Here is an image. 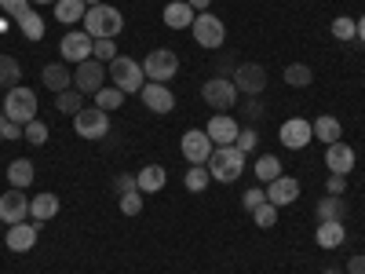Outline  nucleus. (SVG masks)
I'll return each mask as SVG.
<instances>
[{"instance_id":"obj_1","label":"nucleus","mask_w":365,"mask_h":274,"mask_svg":"<svg viewBox=\"0 0 365 274\" xmlns=\"http://www.w3.org/2000/svg\"><path fill=\"white\" fill-rule=\"evenodd\" d=\"M120 29H125V15L113 4H96V8L84 11V34L91 41H113Z\"/></svg>"},{"instance_id":"obj_27","label":"nucleus","mask_w":365,"mask_h":274,"mask_svg":"<svg viewBox=\"0 0 365 274\" xmlns=\"http://www.w3.org/2000/svg\"><path fill=\"white\" fill-rule=\"evenodd\" d=\"M34 161H29V158H15L11 165H8V183H11V187L15 191H26L29 187V183H34Z\"/></svg>"},{"instance_id":"obj_36","label":"nucleus","mask_w":365,"mask_h":274,"mask_svg":"<svg viewBox=\"0 0 365 274\" xmlns=\"http://www.w3.org/2000/svg\"><path fill=\"white\" fill-rule=\"evenodd\" d=\"M22 139H26V143H34V146H44V143H48V125L34 117L29 125H22Z\"/></svg>"},{"instance_id":"obj_16","label":"nucleus","mask_w":365,"mask_h":274,"mask_svg":"<svg viewBox=\"0 0 365 274\" xmlns=\"http://www.w3.org/2000/svg\"><path fill=\"white\" fill-rule=\"evenodd\" d=\"M296 198H299V179L278 176V179L267 183V201H270L274 208H285V205H292Z\"/></svg>"},{"instance_id":"obj_51","label":"nucleus","mask_w":365,"mask_h":274,"mask_svg":"<svg viewBox=\"0 0 365 274\" xmlns=\"http://www.w3.org/2000/svg\"><path fill=\"white\" fill-rule=\"evenodd\" d=\"M322 274H347V270H340V267H325Z\"/></svg>"},{"instance_id":"obj_32","label":"nucleus","mask_w":365,"mask_h":274,"mask_svg":"<svg viewBox=\"0 0 365 274\" xmlns=\"http://www.w3.org/2000/svg\"><path fill=\"white\" fill-rule=\"evenodd\" d=\"M329 34L336 37V41H354V37H358V19H351V15H340V19H332Z\"/></svg>"},{"instance_id":"obj_4","label":"nucleus","mask_w":365,"mask_h":274,"mask_svg":"<svg viewBox=\"0 0 365 274\" xmlns=\"http://www.w3.org/2000/svg\"><path fill=\"white\" fill-rule=\"evenodd\" d=\"M205 168L216 183H234L241 172H245V154H241L237 146H216Z\"/></svg>"},{"instance_id":"obj_43","label":"nucleus","mask_w":365,"mask_h":274,"mask_svg":"<svg viewBox=\"0 0 365 274\" xmlns=\"http://www.w3.org/2000/svg\"><path fill=\"white\" fill-rule=\"evenodd\" d=\"M263 201H267V191L263 187H252V191H245V198H241V205H245L249 212H256Z\"/></svg>"},{"instance_id":"obj_42","label":"nucleus","mask_w":365,"mask_h":274,"mask_svg":"<svg viewBox=\"0 0 365 274\" xmlns=\"http://www.w3.org/2000/svg\"><path fill=\"white\" fill-rule=\"evenodd\" d=\"M325 191H329V194H336V198H344V194H347V176H340V172H329Z\"/></svg>"},{"instance_id":"obj_22","label":"nucleus","mask_w":365,"mask_h":274,"mask_svg":"<svg viewBox=\"0 0 365 274\" xmlns=\"http://www.w3.org/2000/svg\"><path fill=\"white\" fill-rule=\"evenodd\" d=\"M314 241H318V249H340L344 241H347V227H344L340 220L318 223V230H314Z\"/></svg>"},{"instance_id":"obj_3","label":"nucleus","mask_w":365,"mask_h":274,"mask_svg":"<svg viewBox=\"0 0 365 274\" xmlns=\"http://www.w3.org/2000/svg\"><path fill=\"white\" fill-rule=\"evenodd\" d=\"M106 77L113 81V88H120L125 96H139L143 84H146V73H143V63L128 55H117L113 63H106Z\"/></svg>"},{"instance_id":"obj_19","label":"nucleus","mask_w":365,"mask_h":274,"mask_svg":"<svg viewBox=\"0 0 365 274\" xmlns=\"http://www.w3.org/2000/svg\"><path fill=\"white\" fill-rule=\"evenodd\" d=\"M34 245H37V223L22 220V223L8 227V249L11 253H29Z\"/></svg>"},{"instance_id":"obj_50","label":"nucleus","mask_w":365,"mask_h":274,"mask_svg":"<svg viewBox=\"0 0 365 274\" xmlns=\"http://www.w3.org/2000/svg\"><path fill=\"white\" fill-rule=\"evenodd\" d=\"M358 41H361V44H365V15H361V19H358Z\"/></svg>"},{"instance_id":"obj_12","label":"nucleus","mask_w":365,"mask_h":274,"mask_svg":"<svg viewBox=\"0 0 365 274\" xmlns=\"http://www.w3.org/2000/svg\"><path fill=\"white\" fill-rule=\"evenodd\" d=\"M278 139L289 150H303V146L314 143V125H311V121H303V117H289L285 125L278 128Z\"/></svg>"},{"instance_id":"obj_31","label":"nucleus","mask_w":365,"mask_h":274,"mask_svg":"<svg viewBox=\"0 0 365 274\" xmlns=\"http://www.w3.org/2000/svg\"><path fill=\"white\" fill-rule=\"evenodd\" d=\"M55 110L58 113H81L84 110V91H77V88H70V91H58L55 96Z\"/></svg>"},{"instance_id":"obj_7","label":"nucleus","mask_w":365,"mask_h":274,"mask_svg":"<svg viewBox=\"0 0 365 274\" xmlns=\"http://www.w3.org/2000/svg\"><path fill=\"white\" fill-rule=\"evenodd\" d=\"M190 34H194V41H197L201 48L216 51V48H223V41H227V26H223V19H216L212 11H201V15L194 19V26H190Z\"/></svg>"},{"instance_id":"obj_38","label":"nucleus","mask_w":365,"mask_h":274,"mask_svg":"<svg viewBox=\"0 0 365 274\" xmlns=\"http://www.w3.org/2000/svg\"><path fill=\"white\" fill-rule=\"evenodd\" d=\"M143 191H128V194H120L117 198V205H120V212H125V216H139L143 212Z\"/></svg>"},{"instance_id":"obj_48","label":"nucleus","mask_w":365,"mask_h":274,"mask_svg":"<svg viewBox=\"0 0 365 274\" xmlns=\"http://www.w3.org/2000/svg\"><path fill=\"white\" fill-rule=\"evenodd\" d=\"M245 113H249V117H259V113H263V103H259V96H249V103H245Z\"/></svg>"},{"instance_id":"obj_5","label":"nucleus","mask_w":365,"mask_h":274,"mask_svg":"<svg viewBox=\"0 0 365 274\" xmlns=\"http://www.w3.org/2000/svg\"><path fill=\"white\" fill-rule=\"evenodd\" d=\"M201 99H205L212 110L227 113V110H234V106H237L241 91H237V84H234L230 77H212V81H205V84H201Z\"/></svg>"},{"instance_id":"obj_13","label":"nucleus","mask_w":365,"mask_h":274,"mask_svg":"<svg viewBox=\"0 0 365 274\" xmlns=\"http://www.w3.org/2000/svg\"><path fill=\"white\" fill-rule=\"evenodd\" d=\"M230 81L237 84L241 96H263V88H267V70H263L259 63H241V66L234 70Z\"/></svg>"},{"instance_id":"obj_30","label":"nucleus","mask_w":365,"mask_h":274,"mask_svg":"<svg viewBox=\"0 0 365 274\" xmlns=\"http://www.w3.org/2000/svg\"><path fill=\"white\" fill-rule=\"evenodd\" d=\"M22 81V66H19V59L15 55H0V88H15Z\"/></svg>"},{"instance_id":"obj_17","label":"nucleus","mask_w":365,"mask_h":274,"mask_svg":"<svg viewBox=\"0 0 365 274\" xmlns=\"http://www.w3.org/2000/svg\"><path fill=\"white\" fill-rule=\"evenodd\" d=\"M205 132H208L212 146H234L241 128H237V121H234L230 113H216V117L208 121V128H205Z\"/></svg>"},{"instance_id":"obj_46","label":"nucleus","mask_w":365,"mask_h":274,"mask_svg":"<svg viewBox=\"0 0 365 274\" xmlns=\"http://www.w3.org/2000/svg\"><path fill=\"white\" fill-rule=\"evenodd\" d=\"M117 194H128V191H139V183H135V176H117Z\"/></svg>"},{"instance_id":"obj_9","label":"nucleus","mask_w":365,"mask_h":274,"mask_svg":"<svg viewBox=\"0 0 365 274\" xmlns=\"http://www.w3.org/2000/svg\"><path fill=\"white\" fill-rule=\"evenodd\" d=\"M91 48H96V41H91L84 29H66V37L58 41V55H63V63H73V66H81L84 59H91Z\"/></svg>"},{"instance_id":"obj_2","label":"nucleus","mask_w":365,"mask_h":274,"mask_svg":"<svg viewBox=\"0 0 365 274\" xmlns=\"http://www.w3.org/2000/svg\"><path fill=\"white\" fill-rule=\"evenodd\" d=\"M0 113L8 121H15V125H29V121L37 117V91L26 88V84L8 88V96L0 99Z\"/></svg>"},{"instance_id":"obj_28","label":"nucleus","mask_w":365,"mask_h":274,"mask_svg":"<svg viewBox=\"0 0 365 274\" xmlns=\"http://www.w3.org/2000/svg\"><path fill=\"white\" fill-rule=\"evenodd\" d=\"M84 11H88L84 0H58V4H55V19L63 22V26H70V22H84Z\"/></svg>"},{"instance_id":"obj_6","label":"nucleus","mask_w":365,"mask_h":274,"mask_svg":"<svg viewBox=\"0 0 365 274\" xmlns=\"http://www.w3.org/2000/svg\"><path fill=\"white\" fill-rule=\"evenodd\" d=\"M143 73H146V81H154V84H168L179 73V55L172 48H154L143 59Z\"/></svg>"},{"instance_id":"obj_40","label":"nucleus","mask_w":365,"mask_h":274,"mask_svg":"<svg viewBox=\"0 0 365 274\" xmlns=\"http://www.w3.org/2000/svg\"><path fill=\"white\" fill-rule=\"evenodd\" d=\"M256 143H259V132H256V128H241L234 146L241 150V154H252V150H256Z\"/></svg>"},{"instance_id":"obj_20","label":"nucleus","mask_w":365,"mask_h":274,"mask_svg":"<svg viewBox=\"0 0 365 274\" xmlns=\"http://www.w3.org/2000/svg\"><path fill=\"white\" fill-rule=\"evenodd\" d=\"M41 81H44V88L48 91H70L73 88V73L66 70V63H48L44 70H41Z\"/></svg>"},{"instance_id":"obj_29","label":"nucleus","mask_w":365,"mask_h":274,"mask_svg":"<svg viewBox=\"0 0 365 274\" xmlns=\"http://www.w3.org/2000/svg\"><path fill=\"white\" fill-rule=\"evenodd\" d=\"M15 22H19V29H22L26 41H44V29H48V26H44V19H41L34 8H29L22 19H15Z\"/></svg>"},{"instance_id":"obj_18","label":"nucleus","mask_w":365,"mask_h":274,"mask_svg":"<svg viewBox=\"0 0 365 274\" xmlns=\"http://www.w3.org/2000/svg\"><path fill=\"white\" fill-rule=\"evenodd\" d=\"M325 168L329 172H340V176H351V168H354V150L340 139V143H332V146H325Z\"/></svg>"},{"instance_id":"obj_21","label":"nucleus","mask_w":365,"mask_h":274,"mask_svg":"<svg viewBox=\"0 0 365 274\" xmlns=\"http://www.w3.org/2000/svg\"><path fill=\"white\" fill-rule=\"evenodd\" d=\"M197 19V11L187 4V0H172V4H165V26L168 29H190Z\"/></svg>"},{"instance_id":"obj_15","label":"nucleus","mask_w":365,"mask_h":274,"mask_svg":"<svg viewBox=\"0 0 365 274\" xmlns=\"http://www.w3.org/2000/svg\"><path fill=\"white\" fill-rule=\"evenodd\" d=\"M29 216V198L22 194V191H8V194H0V223H8V227H15V223H22Z\"/></svg>"},{"instance_id":"obj_26","label":"nucleus","mask_w":365,"mask_h":274,"mask_svg":"<svg viewBox=\"0 0 365 274\" xmlns=\"http://www.w3.org/2000/svg\"><path fill=\"white\" fill-rule=\"evenodd\" d=\"M314 216H318V223H329V220H340V223H344L347 205H344V198H336V194H325V198L318 201V208H314Z\"/></svg>"},{"instance_id":"obj_34","label":"nucleus","mask_w":365,"mask_h":274,"mask_svg":"<svg viewBox=\"0 0 365 274\" xmlns=\"http://www.w3.org/2000/svg\"><path fill=\"white\" fill-rule=\"evenodd\" d=\"M252 172H256V179H259V183H270V179H278V176H282V161L274 158V154H263V158L256 161V168H252Z\"/></svg>"},{"instance_id":"obj_23","label":"nucleus","mask_w":365,"mask_h":274,"mask_svg":"<svg viewBox=\"0 0 365 274\" xmlns=\"http://www.w3.org/2000/svg\"><path fill=\"white\" fill-rule=\"evenodd\" d=\"M311 125H314V139H322L325 146H332V143L344 139V125H340L332 113H322L318 121H311Z\"/></svg>"},{"instance_id":"obj_35","label":"nucleus","mask_w":365,"mask_h":274,"mask_svg":"<svg viewBox=\"0 0 365 274\" xmlns=\"http://www.w3.org/2000/svg\"><path fill=\"white\" fill-rule=\"evenodd\" d=\"M120 103H125V91H120V88H113V84L96 91V106H99V110H106V113H110V110H117Z\"/></svg>"},{"instance_id":"obj_10","label":"nucleus","mask_w":365,"mask_h":274,"mask_svg":"<svg viewBox=\"0 0 365 274\" xmlns=\"http://www.w3.org/2000/svg\"><path fill=\"white\" fill-rule=\"evenodd\" d=\"M179 150H182V158H187L190 165H208V158H212V150H216V146H212L205 128H190V132H182Z\"/></svg>"},{"instance_id":"obj_47","label":"nucleus","mask_w":365,"mask_h":274,"mask_svg":"<svg viewBox=\"0 0 365 274\" xmlns=\"http://www.w3.org/2000/svg\"><path fill=\"white\" fill-rule=\"evenodd\" d=\"M347 274H365V256H361V253H354V256L347 260Z\"/></svg>"},{"instance_id":"obj_11","label":"nucleus","mask_w":365,"mask_h":274,"mask_svg":"<svg viewBox=\"0 0 365 274\" xmlns=\"http://www.w3.org/2000/svg\"><path fill=\"white\" fill-rule=\"evenodd\" d=\"M73 88L84 91V96H96L99 88H106V66L99 59H84V63L73 70Z\"/></svg>"},{"instance_id":"obj_44","label":"nucleus","mask_w":365,"mask_h":274,"mask_svg":"<svg viewBox=\"0 0 365 274\" xmlns=\"http://www.w3.org/2000/svg\"><path fill=\"white\" fill-rule=\"evenodd\" d=\"M0 11H8L11 19H22L29 11V0H0Z\"/></svg>"},{"instance_id":"obj_25","label":"nucleus","mask_w":365,"mask_h":274,"mask_svg":"<svg viewBox=\"0 0 365 274\" xmlns=\"http://www.w3.org/2000/svg\"><path fill=\"white\" fill-rule=\"evenodd\" d=\"M55 216H58V198L55 194L29 198V220H34V223H44V220H55Z\"/></svg>"},{"instance_id":"obj_14","label":"nucleus","mask_w":365,"mask_h":274,"mask_svg":"<svg viewBox=\"0 0 365 274\" xmlns=\"http://www.w3.org/2000/svg\"><path fill=\"white\" fill-rule=\"evenodd\" d=\"M139 99H143L146 110H154V113H172V110H175V96H172V88H168V84L146 81L143 91H139Z\"/></svg>"},{"instance_id":"obj_49","label":"nucleus","mask_w":365,"mask_h":274,"mask_svg":"<svg viewBox=\"0 0 365 274\" xmlns=\"http://www.w3.org/2000/svg\"><path fill=\"white\" fill-rule=\"evenodd\" d=\"M187 4H190L194 11H208V8H212V0H187Z\"/></svg>"},{"instance_id":"obj_33","label":"nucleus","mask_w":365,"mask_h":274,"mask_svg":"<svg viewBox=\"0 0 365 274\" xmlns=\"http://www.w3.org/2000/svg\"><path fill=\"white\" fill-rule=\"evenodd\" d=\"M314 81V70L307 66V63H292V66H285V84H292V88H307Z\"/></svg>"},{"instance_id":"obj_45","label":"nucleus","mask_w":365,"mask_h":274,"mask_svg":"<svg viewBox=\"0 0 365 274\" xmlns=\"http://www.w3.org/2000/svg\"><path fill=\"white\" fill-rule=\"evenodd\" d=\"M0 139H22V125H15V121L0 113Z\"/></svg>"},{"instance_id":"obj_39","label":"nucleus","mask_w":365,"mask_h":274,"mask_svg":"<svg viewBox=\"0 0 365 274\" xmlns=\"http://www.w3.org/2000/svg\"><path fill=\"white\" fill-rule=\"evenodd\" d=\"M252 220H256V227H263V230H270L274 223H278V208H274L270 201H263L256 212H252Z\"/></svg>"},{"instance_id":"obj_41","label":"nucleus","mask_w":365,"mask_h":274,"mask_svg":"<svg viewBox=\"0 0 365 274\" xmlns=\"http://www.w3.org/2000/svg\"><path fill=\"white\" fill-rule=\"evenodd\" d=\"M91 59H99V63H113V59H117V44H113V41H96V48H91Z\"/></svg>"},{"instance_id":"obj_8","label":"nucleus","mask_w":365,"mask_h":274,"mask_svg":"<svg viewBox=\"0 0 365 274\" xmlns=\"http://www.w3.org/2000/svg\"><path fill=\"white\" fill-rule=\"evenodd\" d=\"M73 132L81 139H106L110 132V113L99 110V106H84L77 117H73Z\"/></svg>"},{"instance_id":"obj_37","label":"nucleus","mask_w":365,"mask_h":274,"mask_svg":"<svg viewBox=\"0 0 365 274\" xmlns=\"http://www.w3.org/2000/svg\"><path fill=\"white\" fill-rule=\"evenodd\" d=\"M182 183H187V191L201 194V191L208 187V183H212V176H208V168H205V165H194V168L187 172V179H182Z\"/></svg>"},{"instance_id":"obj_24","label":"nucleus","mask_w":365,"mask_h":274,"mask_svg":"<svg viewBox=\"0 0 365 274\" xmlns=\"http://www.w3.org/2000/svg\"><path fill=\"white\" fill-rule=\"evenodd\" d=\"M135 183H139V191H143V194H158V191H165L168 172H165L161 165H146V168H139Z\"/></svg>"},{"instance_id":"obj_53","label":"nucleus","mask_w":365,"mask_h":274,"mask_svg":"<svg viewBox=\"0 0 365 274\" xmlns=\"http://www.w3.org/2000/svg\"><path fill=\"white\" fill-rule=\"evenodd\" d=\"M84 4H88V8H96V4H103V0H84Z\"/></svg>"},{"instance_id":"obj_52","label":"nucleus","mask_w":365,"mask_h":274,"mask_svg":"<svg viewBox=\"0 0 365 274\" xmlns=\"http://www.w3.org/2000/svg\"><path fill=\"white\" fill-rule=\"evenodd\" d=\"M29 4H51V8H55V4H58V0H29Z\"/></svg>"}]
</instances>
